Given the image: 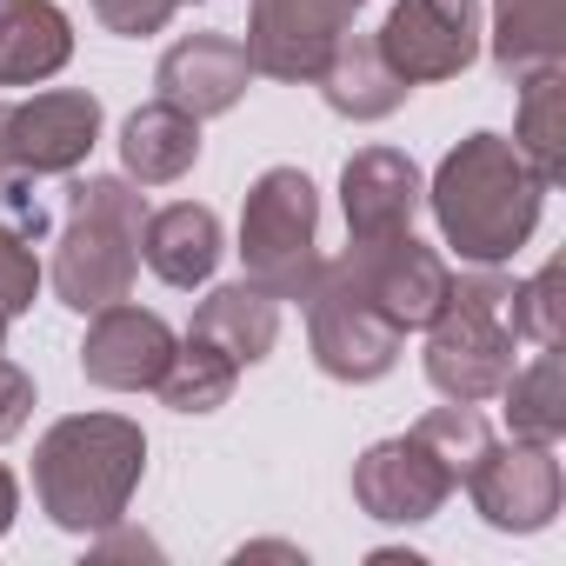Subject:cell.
Instances as JSON below:
<instances>
[{
    "mask_svg": "<svg viewBox=\"0 0 566 566\" xmlns=\"http://www.w3.org/2000/svg\"><path fill=\"white\" fill-rule=\"evenodd\" d=\"M539 200H546V180L526 167V154L506 134H467L427 187V207L447 247L473 266L513 260L539 227Z\"/></svg>",
    "mask_w": 566,
    "mask_h": 566,
    "instance_id": "obj_1",
    "label": "cell"
},
{
    "mask_svg": "<svg viewBox=\"0 0 566 566\" xmlns=\"http://www.w3.org/2000/svg\"><path fill=\"white\" fill-rule=\"evenodd\" d=\"M140 473H147V433L127 413H67L34 447V493L61 533L120 526Z\"/></svg>",
    "mask_w": 566,
    "mask_h": 566,
    "instance_id": "obj_2",
    "label": "cell"
},
{
    "mask_svg": "<svg viewBox=\"0 0 566 566\" xmlns=\"http://www.w3.org/2000/svg\"><path fill=\"white\" fill-rule=\"evenodd\" d=\"M140 227H147V200H140L134 180L94 174V180L67 187V227H61V247H54V294H61V307L101 314V307L134 294Z\"/></svg>",
    "mask_w": 566,
    "mask_h": 566,
    "instance_id": "obj_3",
    "label": "cell"
},
{
    "mask_svg": "<svg viewBox=\"0 0 566 566\" xmlns=\"http://www.w3.org/2000/svg\"><path fill=\"white\" fill-rule=\"evenodd\" d=\"M506 294L513 280L480 266V273H460L447 287V307L427 321V380L433 394L460 400V407H480L506 387L513 374V321H506Z\"/></svg>",
    "mask_w": 566,
    "mask_h": 566,
    "instance_id": "obj_4",
    "label": "cell"
},
{
    "mask_svg": "<svg viewBox=\"0 0 566 566\" xmlns=\"http://www.w3.org/2000/svg\"><path fill=\"white\" fill-rule=\"evenodd\" d=\"M240 260H247V280H260L273 301H301L314 287V273H321V193L301 167H266L247 187Z\"/></svg>",
    "mask_w": 566,
    "mask_h": 566,
    "instance_id": "obj_5",
    "label": "cell"
},
{
    "mask_svg": "<svg viewBox=\"0 0 566 566\" xmlns=\"http://www.w3.org/2000/svg\"><path fill=\"white\" fill-rule=\"evenodd\" d=\"M307 301V340H314V360L327 380H347V387H367L380 374H394L400 360V327L367 301V287L354 280L347 253L340 260H321L314 287L301 294Z\"/></svg>",
    "mask_w": 566,
    "mask_h": 566,
    "instance_id": "obj_6",
    "label": "cell"
},
{
    "mask_svg": "<svg viewBox=\"0 0 566 566\" xmlns=\"http://www.w3.org/2000/svg\"><path fill=\"white\" fill-rule=\"evenodd\" d=\"M101 140V101L87 87H54L34 101H0V174L48 180L74 174Z\"/></svg>",
    "mask_w": 566,
    "mask_h": 566,
    "instance_id": "obj_7",
    "label": "cell"
},
{
    "mask_svg": "<svg viewBox=\"0 0 566 566\" xmlns=\"http://www.w3.org/2000/svg\"><path fill=\"white\" fill-rule=\"evenodd\" d=\"M367 0H253L247 8V61L266 81H321L327 54L354 34Z\"/></svg>",
    "mask_w": 566,
    "mask_h": 566,
    "instance_id": "obj_8",
    "label": "cell"
},
{
    "mask_svg": "<svg viewBox=\"0 0 566 566\" xmlns=\"http://www.w3.org/2000/svg\"><path fill=\"white\" fill-rule=\"evenodd\" d=\"M374 48L387 54V67L407 87L453 81L480 54V0H394Z\"/></svg>",
    "mask_w": 566,
    "mask_h": 566,
    "instance_id": "obj_9",
    "label": "cell"
},
{
    "mask_svg": "<svg viewBox=\"0 0 566 566\" xmlns=\"http://www.w3.org/2000/svg\"><path fill=\"white\" fill-rule=\"evenodd\" d=\"M460 486L473 493V513L493 533H539V526H553L559 493H566L559 453L546 440H506V447L493 440Z\"/></svg>",
    "mask_w": 566,
    "mask_h": 566,
    "instance_id": "obj_10",
    "label": "cell"
},
{
    "mask_svg": "<svg viewBox=\"0 0 566 566\" xmlns=\"http://www.w3.org/2000/svg\"><path fill=\"white\" fill-rule=\"evenodd\" d=\"M453 486H460V473L413 427L400 440H380V447H367L354 460V500L380 526H420V520H433L453 500Z\"/></svg>",
    "mask_w": 566,
    "mask_h": 566,
    "instance_id": "obj_11",
    "label": "cell"
},
{
    "mask_svg": "<svg viewBox=\"0 0 566 566\" xmlns=\"http://www.w3.org/2000/svg\"><path fill=\"white\" fill-rule=\"evenodd\" d=\"M347 266H354V280L367 287V301H374L400 334L427 327V321L447 307V287H453V266H447L427 240H413V233L347 240Z\"/></svg>",
    "mask_w": 566,
    "mask_h": 566,
    "instance_id": "obj_12",
    "label": "cell"
},
{
    "mask_svg": "<svg viewBox=\"0 0 566 566\" xmlns=\"http://www.w3.org/2000/svg\"><path fill=\"white\" fill-rule=\"evenodd\" d=\"M174 347L180 340H174V327L160 314L114 301V307L94 314V327L81 340V374L94 387H107V394H147V387H160Z\"/></svg>",
    "mask_w": 566,
    "mask_h": 566,
    "instance_id": "obj_13",
    "label": "cell"
},
{
    "mask_svg": "<svg viewBox=\"0 0 566 566\" xmlns=\"http://www.w3.org/2000/svg\"><path fill=\"white\" fill-rule=\"evenodd\" d=\"M247 81H253V61H247V48L233 34H187L154 67L160 101L180 107V114H193V120H213V114L240 107Z\"/></svg>",
    "mask_w": 566,
    "mask_h": 566,
    "instance_id": "obj_14",
    "label": "cell"
},
{
    "mask_svg": "<svg viewBox=\"0 0 566 566\" xmlns=\"http://www.w3.org/2000/svg\"><path fill=\"white\" fill-rule=\"evenodd\" d=\"M427 200V180L407 154L394 147H360L340 174V207H347V240H387L413 233V213Z\"/></svg>",
    "mask_w": 566,
    "mask_h": 566,
    "instance_id": "obj_15",
    "label": "cell"
},
{
    "mask_svg": "<svg viewBox=\"0 0 566 566\" xmlns=\"http://www.w3.org/2000/svg\"><path fill=\"white\" fill-rule=\"evenodd\" d=\"M220 253L227 247H220V213L213 207L174 200V207H154L147 227H140V260L167 280V287H207Z\"/></svg>",
    "mask_w": 566,
    "mask_h": 566,
    "instance_id": "obj_16",
    "label": "cell"
},
{
    "mask_svg": "<svg viewBox=\"0 0 566 566\" xmlns=\"http://www.w3.org/2000/svg\"><path fill=\"white\" fill-rule=\"evenodd\" d=\"M74 61V21L54 0H0V87L54 81Z\"/></svg>",
    "mask_w": 566,
    "mask_h": 566,
    "instance_id": "obj_17",
    "label": "cell"
},
{
    "mask_svg": "<svg viewBox=\"0 0 566 566\" xmlns=\"http://www.w3.org/2000/svg\"><path fill=\"white\" fill-rule=\"evenodd\" d=\"M187 334L213 340V347L247 374V367H260V360L273 354V340H280V301L260 287V280H233V287H213V294L200 301V314H193Z\"/></svg>",
    "mask_w": 566,
    "mask_h": 566,
    "instance_id": "obj_18",
    "label": "cell"
},
{
    "mask_svg": "<svg viewBox=\"0 0 566 566\" xmlns=\"http://www.w3.org/2000/svg\"><path fill=\"white\" fill-rule=\"evenodd\" d=\"M200 160V120L167 107V101H147L127 114L120 127V167L134 187H174L187 167Z\"/></svg>",
    "mask_w": 566,
    "mask_h": 566,
    "instance_id": "obj_19",
    "label": "cell"
},
{
    "mask_svg": "<svg viewBox=\"0 0 566 566\" xmlns=\"http://www.w3.org/2000/svg\"><path fill=\"white\" fill-rule=\"evenodd\" d=\"M321 94H327V107L340 114V120H387L413 87L387 67V54L374 48V41H360V34H347L334 54H327V67H321V81H314Z\"/></svg>",
    "mask_w": 566,
    "mask_h": 566,
    "instance_id": "obj_20",
    "label": "cell"
},
{
    "mask_svg": "<svg viewBox=\"0 0 566 566\" xmlns=\"http://www.w3.org/2000/svg\"><path fill=\"white\" fill-rule=\"evenodd\" d=\"M513 147L526 154V167H533L546 187L566 174V74H559V61H553V67L520 74V120H513Z\"/></svg>",
    "mask_w": 566,
    "mask_h": 566,
    "instance_id": "obj_21",
    "label": "cell"
},
{
    "mask_svg": "<svg viewBox=\"0 0 566 566\" xmlns=\"http://www.w3.org/2000/svg\"><path fill=\"white\" fill-rule=\"evenodd\" d=\"M566 54V0H493V67L533 74Z\"/></svg>",
    "mask_w": 566,
    "mask_h": 566,
    "instance_id": "obj_22",
    "label": "cell"
},
{
    "mask_svg": "<svg viewBox=\"0 0 566 566\" xmlns=\"http://www.w3.org/2000/svg\"><path fill=\"white\" fill-rule=\"evenodd\" d=\"M500 400H506L513 440H546L553 447L566 433V360H559V347H539L533 367H513Z\"/></svg>",
    "mask_w": 566,
    "mask_h": 566,
    "instance_id": "obj_23",
    "label": "cell"
},
{
    "mask_svg": "<svg viewBox=\"0 0 566 566\" xmlns=\"http://www.w3.org/2000/svg\"><path fill=\"white\" fill-rule=\"evenodd\" d=\"M233 387H240V367H233L213 340L187 334V340L174 347V360H167V374H160L154 394H160L174 413H213V407L233 400Z\"/></svg>",
    "mask_w": 566,
    "mask_h": 566,
    "instance_id": "obj_24",
    "label": "cell"
},
{
    "mask_svg": "<svg viewBox=\"0 0 566 566\" xmlns=\"http://www.w3.org/2000/svg\"><path fill=\"white\" fill-rule=\"evenodd\" d=\"M559 287H566V260H546L533 280H520V287L506 294V321H513L520 340H533V347H559L566 340V301H559Z\"/></svg>",
    "mask_w": 566,
    "mask_h": 566,
    "instance_id": "obj_25",
    "label": "cell"
},
{
    "mask_svg": "<svg viewBox=\"0 0 566 566\" xmlns=\"http://www.w3.org/2000/svg\"><path fill=\"white\" fill-rule=\"evenodd\" d=\"M413 433H420V440H433V453H440L460 480H467V473H473V460L493 447V433H486L480 407H460V400H447V407L420 413V420H413Z\"/></svg>",
    "mask_w": 566,
    "mask_h": 566,
    "instance_id": "obj_26",
    "label": "cell"
},
{
    "mask_svg": "<svg viewBox=\"0 0 566 566\" xmlns=\"http://www.w3.org/2000/svg\"><path fill=\"white\" fill-rule=\"evenodd\" d=\"M41 294V260H34V233H21L14 220H0V327H14Z\"/></svg>",
    "mask_w": 566,
    "mask_h": 566,
    "instance_id": "obj_27",
    "label": "cell"
},
{
    "mask_svg": "<svg viewBox=\"0 0 566 566\" xmlns=\"http://www.w3.org/2000/svg\"><path fill=\"white\" fill-rule=\"evenodd\" d=\"M174 8L180 0H94V14H101V28L107 34H160L167 21H174Z\"/></svg>",
    "mask_w": 566,
    "mask_h": 566,
    "instance_id": "obj_28",
    "label": "cell"
},
{
    "mask_svg": "<svg viewBox=\"0 0 566 566\" xmlns=\"http://www.w3.org/2000/svg\"><path fill=\"white\" fill-rule=\"evenodd\" d=\"M28 420H34V380L14 360H0V440H14Z\"/></svg>",
    "mask_w": 566,
    "mask_h": 566,
    "instance_id": "obj_29",
    "label": "cell"
},
{
    "mask_svg": "<svg viewBox=\"0 0 566 566\" xmlns=\"http://www.w3.org/2000/svg\"><path fill=\"white\" fill-rule=\"evenodd\" d=\"M14 513H21V486H14V473L0 467V533L14 526Z\"/></svg>",
    "mask_w": 566,
    "mask_h": 566,
    "instance_id": "obj_30",
    "label": "cell"
},
{
    "mask_svg": "<svg viewBox=\"0 0 566 566\" xmlns=\"http://www.w3.org/2000/svg\"><path fill=\"white\" fill-rule=\"evenodd\" d=\"M107 553H154V539H134V533H114V539H101V546H94V559H107Z\"/></svg>",
    "mask_w": 566,
    "mask_h": 566,
    "instance_id": "obj_31",
    "label": "cell"
},
{
    "mask_svg": "<svg viewBox=\"0 0 566 566\" xmlns=\"http://www.w3.org/2000/svg\"><path fill=\"white\" fill-rule=\"evenodd\" d=\"M0 334H8V327H0Z\"/></svg>",
    "mask_w": 566,
    "mask_h": 566,
    "instance_id": "obj_32",
    "label": "cell"
},
{
    "mask_svg": "<svg viewBox=\"0 0 566 566\" xmlns=\"http://www.w3.org/2000/svg\"><path fill=\"white\" fill-rule=\"evenodd\" d=\"M180 8H187V0H180Z\"/></svg>",
    "mask_w": 566,
    "mask_h": 566,
    "instance_id": "obj_33",
    "label": "cell"
}]
</instances>
